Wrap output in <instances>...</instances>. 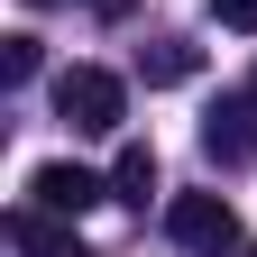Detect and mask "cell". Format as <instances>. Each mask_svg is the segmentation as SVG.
I'll list each match as a JSON object with an SVG mask.
<instances>
[{
  "label": "cell",
  "instance_id": "obj_4",
  "mask_svg": "<svg viewBox=\"0 0 257 257\" xmlns=\"http://www.w3.org/2000/svg\"><path fill=\"white\" fill-rule=\"evenodd\" d=\"M202 147H211V166H248L257 156V92H239L202 119Z\"/></svg>",
  "mask_w": 257,
  "mask_h": 257
},
{
  "label": "cell",
  "instance_id": "obj_3",
  "mask_svg": "<svg viewBox=\"0 0 257 257\" xmlns=\"http://www.w3.org/2000/svg\"><path fill=\"white\" fill-rule=\"evenodd\" d=\"M166 230H175V248H193V257H230V248H239V211L220 202V193H175V202H166Z\"/></svg>",
  "mask_w": 257,
  "mask_h": 257
},
{
  "label": "cell",
  "instance_id": "obj_8",
  "mask_svg": "<svg viewBox=\"0 0 257 257\" xmlns=\"http://www.w3.org/2000/svg\"><path fill=\"white\" fill-rule=\"evenodd\" d=\"M147 83H193V46H156L147 55Z\"/></svg>",
  "mask_w": 257,
  "mask_h": 257
},
{
  "label": "cell",
  "instance_id": "obj_9",
  "mask_svg": "<svg viewBox=\"0 0 257 257\" xmlns=\"http://www.w3.org/2000/svg\"><path fill=\"white\" fill-rule=\"evenodd\" d=\"M211 19H220V28H239V37H257V0H211Z\"/></svg>",
  "mask_w": 257,
  "mask_h": 257
},
{
  "label": "cell",
  "instance_id": "obj_11",
  "mask_svg": "<svg viewBox=\"0 0 257 257\" xmlns=\"http://www.w3.org/2000/svg\"><path fill=\"white\" fill-rule=\"evenodd\" d=\"M248 92H257V74H248Z\"/></svg>",
  "mask_w": 257,
  "mask_h": 257
},
{
  "label": "cell",
  "instance_id": "obj_10",
  "mask_svg": "<svg viewBox=\"0 0 257 257\" xmlns=\"http://www.w3.org/2000/svg\"><path fill=\"white\" fill-rule=\"evenodd\" d=\"M119 10H128V0H101V19H119Z\"/></svg>",
  "mask_w": 257,
  "mask_h": 257
},
{
  "label": "cell",
  "instance_id": "obj_7",
  "mask_svg": "<svg viewBox=\"0 0 257 257\" xmlns=\"http://www.w3.org/2000/svg\"><path fill=\"white\" fill-rule=\"evenodd\" d=\"M37 74V37H0V83H28Z\"/></svg>",
  "mask_w": 257,
  "mask_h": 257
},
{
  "label": "cell",
  "instance_id": "obj_1",
  "mask_svg": "<svg viewBox=\"0 0 257 257\" xmlns=\"http://www.w3.org/2000/svg\"><path fill=\"white\" fill-rule=\"evenodd\" d=\"M55 110L74 128H119L128 119V83L110 74V64H64L55 74Z\"/></svg>",
  "mask_w": 257,
  "mask_h": 257
},
{
  "label": "cell",
  "instance_id": "obj_5",
  "mask_svg": "<svg viewBox=\"0 0 257 257\" xmlns=\"http://www.w3.org/2000/svg\"><path fill=\"white\" fill-rule=\"evenodd\" d=\"M10 239L28 248V257H83V239H74V220H55V211H10Z\"/></svg>",
  "mask_w": 257,
  "mask_h": 257
},
{
  "label": "cell",
  "instance_id": "obj_6",
  "mask_svg": "<svg viewBox=\"0 0 257 257\" xmlns=\"http://www.w3.org/2000/svg\"><path fill=\"white\" fill-rule=\"evenodd\" d=\"M110 193H119V202H147V193H156V147H147V138H128V147H119Z\"/></svg>",
  "mask_w": 257,
  "mask_h": 257
},
{
  "label": "cell",
  "instance_id": "obj_2",
  "mask_svg": "<svg viewBox=\"0 0 257 257\" xmlns=\"http://www.w3.org/2000/svg\"><path fill=\"white\" fill-rule=\"evenodd\" d=\"M28 202H37V211H55V220H83V211L119 202V193H110V175H92V166H74V156H55V166H37V175H28Z\"/></svg>",
  "mask_w": 257,
  "mask_h": 257
}]
</instances>
